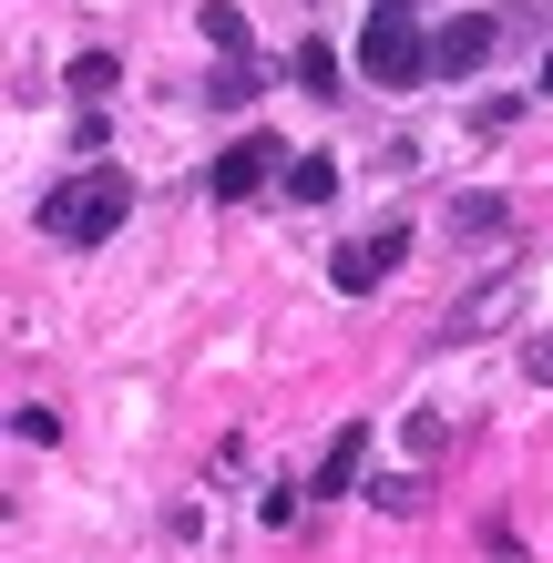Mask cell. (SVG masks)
I'll return each instance as SVG.
<instances>
[{
	"label": "cell",
	"mask_w": 553,
	"mask_h": 563,
	"mask_svg": "<svg viewBox=\"0 0 553 563\" xmlns=\"http://www.w3.org/2000/svg\"><path fill=\"white\" fill-rule=\"evenodd\" d=\"M123 216H134V175L123 164H82V175H62L42 195V236L52 246H103Z\"/></svg>",
	"instance_id": "6da1fadb"
},
{
	"label": "cell",
	"mask_w": 553,
	"mask_h": 563,
	"mask_svg": "<svg viewBox=\"0 0 553 563\" xmlns=\"http://www.w3.org/2000/svg\"><path fill=\"white\" fill-rule=\"evenodd\" d=\"M523 369H533V379H553V339H533V349H523Z\"/></svg>",
	"instance_id": "7c38bea8"
},
{
	"label": "cell",
	"mask_w": 553,
	"mask_h": 563,
	"mask_svg": "<svg viewBox=\"0 0 553 563\" xmlns=\"http://www.w3.org/2000/svg\"><path fill=\"white\" fill-rule=\"evenodd\" d=\"M502 225H512L502 195H451V236H502Z\"/></svg>",
	"instance_id": "52a82bcc"
},
{
	"label": "cell",
	"mask_w": 553,
	"mask_h": 563,
	"mask_svg": "<svg viewBox=\"0 0 553 563\" xmlns=\"http://www.w3.org/2000/svg\"><path fill=\"white\" fill-rule=\"evenodd\" d=\"M400 246H410V225H379V236L339 246V256H329V287H339V297H369L389 267H400Z\"/></svg>",
	"instance_id": "277c9868"
},
{
	"label": "cell",
	"mask_w": 553,
	"mask_h": 563,
	"mask_svg": "<svg viewBox=\"0 0 553 563\" xmlns=\"http://www.w3.org/2000/svg\"><path fill=\"white\" fill-rule=\"evenodd\" d=\"M287 82H298V92H339V52H329V42H298Z\"/></svg>",
	"instance_id": "ba28073f"
},
{
	"label": "cell",
	"mask_w": 553,
	"mask_h": 563,
	"mask_svg": "<svg viewBox=\"0 0 553 563\" xmlns=\"http://www.w3.org/2000/svg\"><path fill=\"white\" fill-rule=\"evenodd\" d=\"M113 82H123V62H113V52H82V62H73V92H82V103H103Z\"/></svg>",
	"instance_id": "30bf717a"
},
{
	"label": "cell",
	"mask_w": 553,
	"mask_h": 563,
	"mask_svg": "<svg viewBox=\"0 0 553 563\" xmlns=\"http://www.w3.org/2000/svg\"><path fill=\"white\" fill-rule=\"evenodd\" d=\"M543 92H553V52H543Z\"/></svg>",
	"instance_id": "4fadbf2b"
},
{
	"label": "cell",
	"mask_w": 553,
	"mask_h": 563,
	"mask_svg": "<svg viewBox=\"0 0 553 563\" xmlns=\"http://www.w3.org/2000/svg\"><path fill=\"white\" fill-rule=\"evenodd\" d=\"M287 185H298V206H329V195H339V164L329 154H298V164H287Z\"/></svg>",
	"instance_id": "9c48e42d"
},
{
	"label": "cell",
	"mask_w": 553,
	"mask_h": 563,
	"mask_svg": "<svg viewBox=\"0 0 553 563\" xmlns=\"http://www.w3.org/2000/svg\"><path fill=\"white\" fill-rule=\"evenodd\" d=\"M360 73H369L379 92H410V82H431V31H420V11H410V0H369Z\"/></svg>",
	"instance_id": "7a4b0ae2"
},
{
	"label": "cell",
	"mask_w": 553,
	"mask_h": 563,
	"mask_svg": "<svg viewBox=\"0 0 553 563\" xmlns=\"http://www.w3.org/2000/svg\"><path fill=\"white\" fill-rule=\"evenodd\" d=\"M206 42H215V52H236V62H246V11H225V0H206Z\"/></svg>",
	"instance_id": "8fae6325"
},
{
	"label": "cell",
	"mask_w": 553,
	"mask_h": 563,
	"mask_svg": "<svg viewBox=\"0 0 553 563\" xmlns=\"http://www.w3.org/2000/svg\"><path fill=\"white\" fill-rule=\"evenodd\" d=\"M482 62H493V21H482V11H462V21H441V31H431V73H441V82L482 73Z\"/></svg>",
	"instance_id": "5b68a950"
},
{
	"label": "cell",
	"mask_w": 553,
	"mask_h": 563,
	"mask_svg": "<svg viewBox=\"0 0 553 563\" xmlns=\"http://www.w3.org/2000/svg\"><path fill=\"white\" fill-rule=\"evenodd\" d=\"M277 164H287V154H277V134H236V144L206 164V195H215V206H246V195L267 185Z\"/></svg>",
	"instance_id": "3957f363"
},
{
	"label": "cell",
	"mask_w": 553,
	"mask_h": 563,
	"mask_svg": "<svg viewBox=\"0 0 553 563\" xmlns=\"http://www.w3.org/2000/svg\"><path fill=\"white\" fill-rule=\"evenodd\" d=\"M360 461H369V430L349 420L339 441H329V461H318V492H349V482H360Z\"/></svg>",
	"instance_id": "8992f818"
}]
</instances>
